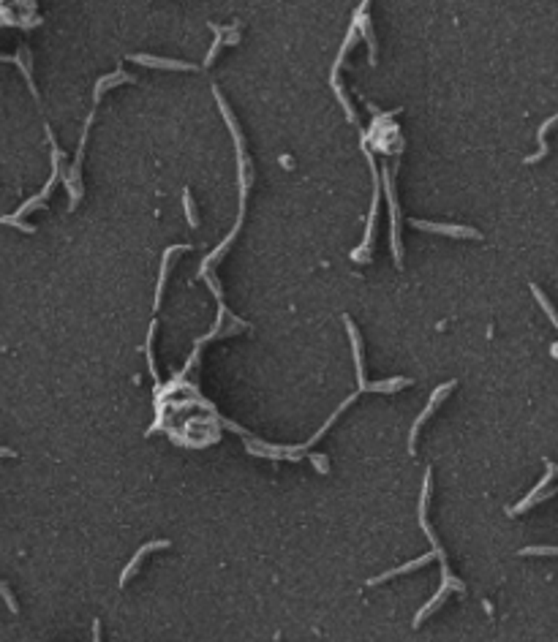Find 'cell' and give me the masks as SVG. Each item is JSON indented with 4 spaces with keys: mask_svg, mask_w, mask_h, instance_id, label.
Segmentation results:
<instances>
[{
    "mask_svg": "<svg viewBox=\"0 0 558 642\" xmlns=\"http://www.w3.org/2000/svg\"><path fill=\"white\" fill-rule=\"evenodd\" d=\"M427 498H430V468H427V474H425V485H422V496H419V525H422V531H425V536H427V542H430V550H433L436 561H441L444 582H447V585H452L455 591H463V582H460L458 577H452V574H449L447 558H444V550H441V544H438V539H436L433 528L427 525Z\"/></svg>",
    "mask_w": 558,
    "mask_h": 642,
    "instance_id": "obj_1",
    "label": "cell"
},
{
    "mask_svg": "<svg viewBox=\"0 0 558 642\" xmlns=\"http://www.w3.org/2000/svg\"><path fill=\"white\" fill-rule=\"evenodd\" d=\"M344 324H346L349 338H351V352H354V367H357V384H359V392H395V389H401V387H409V381H406V378H392V381L368 384V381H365V365H362V349H359L357 327L351 324L349 316H344Z\"/></svg>",
    "mask_w": 558,
    "mask_h": 642,
    "instance_id": "obj_2",
    "label": "cell"
},
{
    "mask_svg": "<svg viewBox=\"0 0 558 642\" xmlns=\"http://www.w3.org/2000/svg\"><path fill=\"white\" fill-rule=\"evenodd\" d=\"M455 389V381H447V384H441V387H436L433 389V395H430V400H427V406H425V411L419 414L417 420H414V425H412V430H409V455H414V449H417V435H419V428L430 420V414L436 411V406L449 395Z\"/></svg>",
    "mask_w": 558,
    "mask_h": 642,
    "instance_id": "obj_3",
    "label": "cell"
},
{
    "mask_svg": "<svg viewBox=\"0 0 558 642\" xmlns=\"http://www.w3.org/2000/svg\"><path fill=\"white\" fill-rule=\"evenodd\" d=\"M412 226H417L422 231H438V234H447V237H469V240L482 237L477 229H469V226H449V223H430V220H412Z\"/></svg>",
    "mask_w": 558,
    "mask_h": 642,
    "instance_id": "obj_4",
    "label": "cell"
},
{
    "mask_svg": "<svg viewBox=\"0 0 558 642\" xmlns=\"http://www.w3.org/2000/svg\"><path fill=\"white\" fill-rule=\"evenodd\" d=\"M164 547H169V542L166 539H155V542H147V544H142L140 550H137V555L129 561V566L120 571V585H126L134 574H137V569H140V564L144 561V555H150V553H155V550H164Z\"/></svg>",
    "mask_w": 558,
    "mask_h": 642,
    "instance_id": "obj_5",
    "label": "cell"
},
{
    "mask_svg": "<svg viewBox=\"0 0 558 642\" xmlns=\"http://www.w3.org/2000/svg\"><path fill=\"white\" fill-rule=\"evenodd\" d=\"M384 188H387V199H390V207H392V251H395V262L401 264V234H398V202H395V194H392V172L384 166Z\"/></svg>",
    "mask_w": 558,
    "mask_h": 642,
    "instance_id": "obj_6",
    "label": "cell"
},
{
    "mask_svg": "<svg viewBox=\"0 0 558 642\" xmlns=\"http://www.w3.org/2000/svg\"><path fill=\"white\" fill-rule=\"evenodd\" d=\"M430 561H436L433 550H430V553H425V555H419L417 561H412V564H403V566H398V569H390V571H384V574H379V577H370L365 585H379V582H387V580H392V577H398V574L414 571V569H419V566H425V564H430Z\"/></svg>",
    "mask_w": 558,
    "mask_h": 642,
    "instance_id": "obj_7",
    "label": "cell"
},
{
    "mask_svg": "<svg viewBox=\"0 0 558 642\" xmlns=\"http://www.w3.org/2000/svg\"><path fill=\"white\" fill-rule=\"evenodd\" d=\"M129 60L150 66V69H175V71H194L191 63H180V60H166V58H150V55H131Z\"/></svg>",
    "mask_w": 558,
    "mask_h": 642,
    "instance_id": "obj_8",
    "label": "cell"
},
{
    "mask_svg": "<svg viewBox=\"0 0 558 642\" xmlns=\"http://www.w3.org/2000/svg\"><path fill=\"white\" fill-rule=\"evenodd\" d=\"M191 245H175V248H169L166 253H164V267H161V275H158V288H155V310H158V305H161V297H164V286H166V275H169V264H172V259L177 256V253H183V251H188Z\"/></svg>",
    "mask_w": 558,
    "mask_h": 642,
    "instance_id": "obj_9",
    "label": "cell"
},
{
    "mask_svg": "<svg viewBox=\"0 0 558 642\" xmlns=\"http://www.w3.org/2000/svg\"><path fill=\"white\" fill-rule=\"evenodd\" d=\"M556 123H558V112L553 115V117H548V120H545V123L539 126V134H537V142H539V150H537L534 155H528V158H526V163H537V161H542V158L548 155V150H550V147H548V134L553 131V126H556Z\"/></svg>",
    "mask_w": 558,
    "mask_h": 642,
    "instance_id": "obj_10",
    "label": "cell"
},
{
    "mask_svg": "<svg viewBox=\"0 0 558 642\" xmlns=\"http://www.w3.org/2000/svg\"><path fill=\"white\" fill-rule=\"evenodd\" d=\"M449 591H452V585H447V582H441V588H438V593H436V596H433V599H430V601H427V604H425V607L419 610L417 615H414V629H417V626H422V621H425V618H427L430 612H436V610H438V604H441V601H444V599L449 596Z\"/></svg>",
    "mask_w": 558,
    "mask_h": 642,
    "instance_id": "obj_11",
    "label": "cell"
},
{
    "mask_svg": "<svg viewBox=\"0 0 558 642\" xmlns=\"http://www.w3.org/2000/svg\"><path fill=\"white\" fill-rule=\"evenodd\" d=\"M531 291H534V297H537V302L542 305V310L548 313V319L553 321V327H556V330H558V313H556V308L550 305V299H548V297L542 294V288H539V286H537V284H531Z\"/></svg>",
    "mask_w": 558,
    "mask_h": 642,
    "instance_id": "obj_12",
    "label": "cell"
},
{
    "mask_svg": "<svg viewBox=\"0 0 558 642\" xmlns=\"http://www.w3.org/2000/svg\"><path fill=\"white\" fill-rule=\"evenodd\" d=\"M183 202H186V215H188V223H191V226H199L197 207H194V199H191V194H188V191H186V199H183Z\"/></svg>",
    "mask_w": 558,
    "mask_h": 642,
    "instance_id": "obj_13",
    "label": "cell"
},
{
    "mask_svg": "<svg viewBox=\"0 0 558 642\" xmlns=\"http://www.w3.org/2000/svg\"><path fill=\"white\" fill-rule=\"evenodd\" d=\"M520 555H558V547H526Z\"/></svg>",
    "mask_w": 558,
    "mask_h": 642,
    "instance_id": "obj_14",
    "label": "cell"
},
{
    "mask_svg": "<svg viewBox=\"0 0 558 642\" xmlns=\"http://www.w3.org/2000/svg\"><path fill=\"white\" fill-rule=\"evenodd\" d=\"M311 460H313V466H316L319 474H330V466H327V457H324V455H311Z\"/></svg>",
    "mask_w": 558,
    "mask_h": 642,
    "instance_id": "obj_15",
    "label": "cell"
},
{
    "mask_svg": "<svg viewBox=\"0 0 558 642\" xmlns=\"http://www.w3.org/2000/svg\"><path fill=\"white\" fill-rule=\"evenodd\" d=\"M0 596L5 599V604H8V610H11V612H16V601H14V596H11V591H8V588H5L3 582H0Z\"/></svg>",
    "mask_w": 558,
    "mask_h": 642,
    "instance_id": "obj_16",
    "label": "cell"
},
{
    "mask_svg": "<svg viewBox=\"0 0 558 642\" xmlns=\"http://www.w3.org/2000/svg\"><path fill=\"white\" fill-rule=\"evenodd\" d=\"M93 642H101V623L93 621Z\"/></svg>",
    "mask_w": 558,
    "mask_h": 642,
    "instance_id": "obj_17",
    "label": "cell"
}]
</instances>
